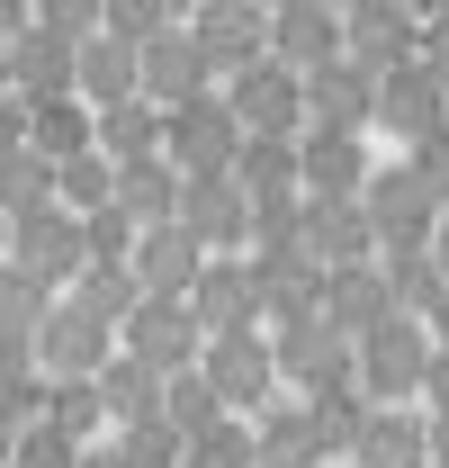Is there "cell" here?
I'll return each instance as SVG.
<instances>
[{
	"label": "cell",
	"mask_w": 449,
	"mask_h": 468,
	"mask_svg": "<svg viewBox=\"0 0 449 468\" xmlns=\"http://www.w3.org/2000/svg\"><path fill=\"white\" fill-rule=\"evenodd\" d=\"M99 154H109V163L162 154V109H153V100H117V109H99Z\"/></svg>",
	"instance_id": "484cf974"
},
{
	"label": "cell",
	"mask_w": 449,
	"mask_h": 468,
	"mask_svg": "<svg viewBox=\"0 0 449 468\" xmlns=\"http://www.w3.org/2000/svg\"><path fill=\"white\" fill-rule=\"evenodd\" d=\"M117 207H126L135 226H171V217H180V172H171V154L117 163Z\"/></svg>",
	"instance_id": "cb8c5ba5"
},
{
	"label": "cell",
	"mask_w": 449,
	"mask_h": 468,
	"mask_svg": "<svg viewBox=\"0 0 449 468\" xmlns=\"http://www.w3.org/2000/svg\"><path fill=\"white\" fill-rule=\"evenodd\" d=\"M9 451H18V423H9V414H0V460H9Z\"/></svg>",
	"instance_id": "74e56055"
},
{
	"label": "cell",
	"mask_w": 449,
	"mask_h": 468,
	"mask_svg": "<svg viewBox=\"0 0 449 468\" xmlns=\"http://www.w3.org/2000/svg\"><path fill=\"white\" fill-rule=\"evenodd\" d=\"M324 315H333L350 343H360L369 324H387V315H395L387 271H378V261H350V271H333V280H324Z\"/></svg>",
	"instance_id": "7402d4cb"
},
{
	"label": "cell",
	"mask_w": 449,
	"mask_h": 468,
	"mask_svg": "<svg viewBox=\"0 0 449 468\" xmlns=\"http://www.w3.org/2000/svg\"><path fill=\"white\" fill-rule=\"evenodd\" d=\"M423 369H432V343H423V324L395 306L387 324H369L360 334V388L369 397H404V388H423Z\"/></svg>",
	"instance_id": "ba28073f"
},
{
	"label": "cell",
	"mask_w": 449,
	"mask_h": 468,
	"mask_svg": "<svg viewBox=\"0 0 449 468\" xmlns=\"http://www.w3.org/2000/svg\"><path fill=\"white\" fill-rule=\"evenodd\" d=\"M252 9H287V0H252Z\"/></svg>",
	"instance_id": "b9f144b4"
},
{
	"label": "cell",
	"mask_w": 449,
	"mask_h": 468,
	"mask_svg": "<svg viewBox=\"0 0 449 468\" xmlns=\"http://www.w3.org/2000/svg\"><path fill=\"white\" fill-rule=\"evenodd\" d=\"M9 460H18V468H72V432H63V423H27Z\"/></svg>",
	"instance_id": "1f68e13d"
},
{
	"label": "cell",
	"mask_w": 449,
	"mask_h": 468,
	"mask_svg": "<svg viewBox=\"0 0 449 468\" xmlns=\"http://www.w3.org/2000/svg\"><path fill=\"white\" fill-rule=\"evenodd\" d=\"M189 306H198V324H207V334H243V324H261V315H270V306H261V271H252V261H234V252H207V271H198Z\"/></svg>",
	"instance_id": "9a60e30c"
},
{
	"label": "cell",
	"mask_w": 449,
	"mask_h": 468,
	"mask_svg": "<svg viewBox=\"0 0 449 468\" xmlns=\"http://www.w3.org/2000/svg\"><path fill=\"white\" fill-rule=\"evenodd\" d=\"M9 261L27 271V280H46V289H72L81 280V261H90V243H81V217L72 207H37V217H18L9 226Z\"/></svg>",
	"instance_id": "277c9868"
},
{
	"label": "cell",
	"mask_w": 449,
	"mask_h": 468,
	"mask_svg": "<svg viewBox=\"0 0 449 468\" xmlns=\"http://www.w3.org/2000/svg\"><path fill=\"white\" fill-rule=\"evenodd\" d=\"M81 100L90 109H117V100H144V46H126L109 27L81 37Z\"/></svg>",
	"instance_id": "ffe728a7"
},
{
	"label": "cell",
	"mask_w": 449,
	"mask_h": 468,
	"mask_svg": "<svg viewBox=\"0 0 449 468\" xmlns=\"http://www.w3.org/2000/svg\"><path fill=\"white\" fill-rule=\"evenodd\" d=\"M198 9H207V0H171V18H198Z\"/></svg>",
	"instance_id": "f35d334b"
},
{
	"label": "cell",
	"mask_w": 449,
	"mask_h": 468,
	"mask_svg": "<svg viewBox=\"0 0 449 468\" xmlns=\"http://www.w3.org/2000/svg\"><path fill=\"white\" fill-rule=\"evenodd\" d=\"M189 27H198V46H207L216 72H243V63L270 55V9H252V0H207Z\"/></svg>",
	"instance_id": "e0dca14e"
},
{
	"label": "cell",
	"mask_w": 449,
	"mask_h": 468,
	"mask_svg": "<svg viewBox=\"0 0 449 468\" xmlns=\"http://www.w3.org/2000/svg\"><path fill=\"white\" fill-rule=\"evenodd\" d=\"M333 9H360V0H333Z\"/></svg>",
	"instance_id": "7bdbcfd3"
},
{
	"label": "cell",
	"mask_w": 449,
	"mask_h": 468,
	"mask_svg": "<svg viewBox=\"0 0 449 468\" xmlns=\"http://www.w3.org/2000/svg\"><path fill=\"white\" fill-rule=\"evenodd\" d=\"M126 271H135V289H144V297H189V289H198V271H207V243L171 217V226H144V234H135Z\"/></svg>",
	"instance_id": "8fae6325"
},
{
	"label": "cell",
	"mask_w": 449,
	"mask_h": 468,
	"mask_svg": "<svg viewBox=\"0 0 449 468\" xmlns=\"http://www.w3.org/2000/svg\"><path fill=\"white\" fill-rule=\"evenodd\" d=\"M0 261H9V217H0Z\"/></svg>",
	"instance_id": "ab89813d"
},
{
	"label": "cell",
	"mask_w": 449,
	"mask_h": 468,
	"mask_svg": "<svg viewBox=\"0 0 449 468\" xmlns=\"http://www.w3.org/2000/svg\"><path fill=\"white\" fill-rule=\"evenodd\" d=\"M9 72H18V90H27V100L81 90V37H63V27H27V37L9 46Z\"/></svg>",
	"instance_id": "d6986e66"
},
{
	"label": "cell",
	"mask_w": 449,
	"mask_h": 468,
	"mask_svg": "<svg viewBox=\"0 0 449 468\" xmlns=\"http://www.w3.org/2000/svg\"><path fill=\"white\" fill-rule=\"evenodd\" d=\"M423 388H432V406H441V423H449V351H432V369H423Z\"/></svg>",
	"instance_id": "836d02e7"
},
{
	"label": "cell",
	"mask_w": 449,
	"mask_h": 468,
	"mask_svg": "<svg viewBox=\"0 0 449 468\" xmlns=\"http://www.w3.org/2000/svg\"><path fill=\"white\" fill-rule=\"evenodd\" d=\"M423 315H432V334H441V351H449V280H441V297H432Z\"/></svg>",
	"instance_id": "e575fe53"
},
{
	"label": "cell",
	"mask_w": 449,
	"mask_h": 468,
	"mask_svg": "<svg viewBox=\"0 0 449 468\" xmlns=\"http://www.w3.org/2000/svg\"><path fill=\"white\" fill-rule=\"evenodd\" d=\"M27 144H37V154H55V163H72V154H90V144H99V109H90L81 90L27 100Z\"/></svg>",
	"instance_id": "44dd1931"
},
{
	"label": "cell",
	"mask_w": 449,
	"mask_h": 468,
	"mask_svg": "<svg viewBox=\"0 0 449 468\" xmlns=\"http://www.w3.org/2000/svg\"><path fill=\"white\" fill-rule=\"evenodd\" d=\"M224 109H234L243 135H306V72H287L279 55H261V63L234 72Z\"/></svg>",
	"instance_id": "7a4b0ae2"
},
{
	"label": "cell",
	"mask_w": 449,
	"mask_h": 468,
	"mask_svg": "<svg viewBox=\"0 0 449 468\" xmlns=\"http://www.w3.org/2000/svg\"><path fill=\"white\" fill-rule=\"evenodd\" d=\"M135 234H144V226H135V217H126L117 198L81 217V243H90V261H126V252H135Z\"/></svg>",
	"instance_id": "4dcf8cb0"
},
{
	"label": "cell",
	"mask_w": 449,
	"mask_h": 468,
	"mask_svg": "<svg viewBox=\"0 0 449 468\" xmlns=\"http://www.w3.org/2000/svg\"><path fill=\"white\" fill-rule=\"evenodd\" d=\"M360 207H369V226H378V252H423L432 226H441V198L413 180V163H404V172H378L360 189Z\"/></svg>",
	"instance_id": "5b68a950"
},
{
	"label": "cell",
	"mask_w": 449,
	"mask_h": 468,
	"mask_svg": "<svg viewBox=\"0 0 449 468\" xmlns=\"http://www.w3.org/2000/svg\"><path fill=\"white\" fill-rule=\"evenodd\" d=\"M341 55L350 63H369V72H395V63H413L423 55V18L404 9V0H360V9H341Z\"/></svg>",
	"instance_id": "30bf717a"
},
{
	"label": "cell",
	"mask_w": 449,
	"mask_h": 468,
	"mask_svg": "<svg viewBox=\"0 0 449 468\" xmlns=\"http://www.w3.org/2000/svg\"><path fill=\"white\" fill-rule=\"evenodd\" d=\"M37 27H63V37H90V27H99V0H37Z\"/></svg>",
	"instance_id": "d6a6232c"
},
{
	"label": "cell",
	"mask_w": 449,
	"mask_h": 468,
	"mask_svg": "<svg viewBox=\"0 0 449 468\" xmlns=\"http://www.w3.org/2000/svg\"><path fill=\"white\" fill-rule=\"evenodd\" d=\"M99 27L126 37V46H144V37H162V27H180V18H171V0H99Z\"/></svg>",
	"instance_id": "f546056e"
},
{
	"label": "cell",
	"mask_w": 449,
	"mask_h": 468,
	"mask_svg": "<svg viewBox=\"0 0 449 468\" xmlns=\"http://www.w3.org/2000/svg\"><path fill=\"white\" fill-rule=\"evenodd\" d=\"M234 180H243V198L306 189V180H297V135H243V154H234Z\"/></svg>",
	"instance_id": "d4e9b609"
},
{
	"label": "cell",
	"mask_w": 449,
	"mask_h": 468,
	"mask_svg": "<svg viewBox=\"0 0 449 468\" xmlns=\"http://www.w3.org/2000/svg\"><path fill=\"white\" fill-rule=\"evenodd\" d=\"M404 9H413V18H449V0H404Z\"/></svg>",
	"instance_id": "8d00e7d4"
},
{
	"label": "cell",
	"mask_w": 449,
	"mask_h": 468,
	"mask_svg": "<svg viewBox=\"0 0 449 468\" xmlns=\"http://www.w3.org/2000/svg\"><path fill=\"white\" fill-rule=\"evenodd\" d=\"M297 180H306V198H360V189H369V163H360V135H333V126H306V135H297Z\"/></svg>",
	"instance_id": "ac0fdd59"
},
{
	"label": "cell",
	"mask_w": 449,
	"mask_h": 468,
	"mask_svg": "<svg viewBox=\"0 0 449 468\" xmlns=\"http://www.w3.org/2000/svg\"><path fill=\"white\" fill-rule=\"evenodd\" d=\"M341 9L333 0H287V9H270V55L287 63V72H315V63L341 55Z\"/></svg>",
	"instance_id": "2e32d148"
},
{
	"label": "cell",
	"mask_w": 449,
	"mask_h": 468,
	"mask_svg": "<svg viewBox=\"0 0 449 468\" xmlns=\"http://www.w3.org/2000/svg\"><path fill=\"white\" fill-rule=\"evenodd\" d=\"M72 297H81L90 315H109V324H126L144 289H135V271H126V261H81V280H72Z\"/></svg>",
	"instance_id": "4316f807"
},
{
	"label": "cell",
	"mask_w": 449,
	"mask_h": 468,
	"mask_svg": "<svg viewBox=\"0 0 449 468\" xmlns=\"http://www.w3.org/2000/svg\"><path fill=\"white\" fill-rule=\"evenodd\" d=\"M378 126L387 135H432V126H449V81L432 72V63L413 55V63H395V72H378Z\"/></svg>",
	"instance_id": "4fadbf2b"
},
{
	"label": "cell",
	"mask_w": 449,
	"mask_h": 468,
	"mask_svg": "<svg viewBox=\"0 0 449 468\" xmlns=\"http://www.w3.org/2000/svg\"><path fill=\"white\" fill-rule=\"evenodd\" d=\"M198 369H207V388H216L224 406H270L279 351H270V334H261V324H243V334H207Z\"/></svg>",
	"instance_id": "8992f818"
},
{
	"label": "cell",
	"mask_w": 449,
	"mask_h": 468,
	"mask_svg": "<svg viewBox=\"0 0 449 468\" xmlns=\"http://www.w3.org/2000/svg\"><path fill=\"white\" fill-rule=\"evenodd\" d=\"M63 198V163L55 154H37V144H9L0 154V217L18 226V217H37V207H55Z\"/></svg>",
	"instance_id": "603a6c76"
},
{
	"label": "cell",
	"mask_w": 449,
	"mask_h": 468,
	"mask_svg": "<svg viewBox=\"0 0 449 468\" xmlns=\"http://www.w3.org/2000/svg\"><path fill=\"white\" fill-rule=\"evenodd\" d=\"M369 117H378V72H369V63L333 55V63H315V72H306V126L360 135Z\"/></svg>",
	"instance_id": "7c38bea8"
},
{
	"label": "cell",
	"mask_w": 449,
	"mask_h": 468,
	"mask_svg": "<svg viewBox=\"0 0 449 468\" xmlns=\"http://www.w3.org/2000/svg\"><path fill=\"white\" fill-rule=\"evenodd\" d=\"M432 261H441V280H449V217L432 226Z\"/></svg>",
	"instance_id": "d590c367"
},
{
	"label": "cell",
	"mask_w": 449,
	"mask_h": 468,
	"mask_svg": "<svg viewBox=\"0 0 449 468\" xmlns=\"http://www.w3.org/2000/svg\"><path fill=\"white\" fill-rule=\"evenodd\" d=\"M109 198H117V163L99 154V144L63 163V207H72V217H90V207H109Z\"/></svg>",
	"instance_id": "f1b7e54d"
},
{
	"label": "cell",
	"mask_w": 449,
	"mask_h": 468,
	"mask_svg": "<svg viewBox=\"0 0 449 468\" xmlns=\"http://www.w3.org/2000/svg\"><path fill=\"white\" fill-rule=\"evenodd\" d=\"M207 81H216V63H207V46H198V27H189V18L162 27V37H144V100H153V109L198 100Z\"/></svg>",
	"instance_id": "5bb4252c"
},
{
	"label": "cell",
	"mask_w": 449,
	"mask_h": 468,
	"mask_svg": "<svg viewBox=\"0 0 449 468\" xmlns=\"http://www.w3.org/2000/svg\"><path fill=\"white\" fill-rule=\"evenodd\" d=\"M441 468H449V423H441Z\"/></svg>",
	"instance_id": "60d3db41"
},
{
	"label": "cell",
	"mask_w": 449,
	"mask_h": 468,
	"mask_svg": "<svg viewBox=\"0 0 449 468\" xmlns=\"http://www.w3.org/2000/svg\"><path fill=\"white\" fill-rule=\"evenodd\" d=\"M162 154H171V172H234L243 126H234V109H224L216 90H198V100L162 109Z\"/></svg>",
	"instance_id": "3957f363"
},
{
	"label": "cell",
	"mask_w": 449,
	"mask_h": 468,
	"mask_svg": "<svg viewBox=\"0 0 449 468\" xmlns=\"http://www.w3.org/2000/svg\"><path fill=\"white\" fill-rule=\"evenodd\" d=\"M360 468H423V432L404 414H369L360 423Z\"/></svg>",
	"instance_id": "83f0119b"
},
{
	"label": "cell",
	"mask_w": 449,
	"mask_h": 468,
	"mask_svg": "<svg viewBox=\"0 0 449 468\" xmlns=\"http://www.w3.org/2000/svg\"><path fill=\"white\" fill-rule=\"evenodd\" d=\"M37 360H46L55 378H99V369L117 360V324L90 315L81 297H63L55 315H46V334H37Z\"/></svg>",
	"instance_id": "52a82bcc"
},
{
	"label": "cell",
	"mask_w": 449,
	"mask_h": 468,
	"mask_svg": "<svg viewBox=\"0 0 449 468\" xmlns=\"http://www.w3.org/2000/svg\"><path fill=\"white\" fill-rule=\"evenodd\" d=\"M180 226L198 234L207 252L252 243V198H243V180L234 172H180Z\"/></svg>",
	"instance_id": "9c48e42d"
},
{
	"label": "cell",
	"mask_w": 449,
	"mask_h": 468,
	"mask_svg": "<svg viewBox=\"0 0 449 468\" xmlns=\"http://www.w3.org/2000/svg\"><path fill=\"white\" fill-rule=\"evenodd\" d=\"M117 343L135 351L153 378H180V369H198L207 324H198V306H189V297H135V315L117 324Z\"/></svg>",
	"instance_id": "6da1fadb"
}]
</instances>
